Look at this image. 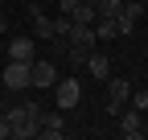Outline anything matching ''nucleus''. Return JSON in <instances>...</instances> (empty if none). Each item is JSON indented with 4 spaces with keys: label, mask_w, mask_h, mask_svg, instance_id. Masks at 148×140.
Instances as JSON below:
<instances>
[{
    "label": "nucleus",
    "mask_w": 148,
    "mask_h": 140,
    "mask_svg": "<svg viewBox=\"0 0 148 140\" xmlns=\"http://www.w3.org/2000/svg\"><path fill=\"white\" fill-rule=\"evenodd\" d=\"M74 4H78V0H58V12H66V16H70V12H74Z\"/></svg>",
    "instance_id": "obj_15"
},
{
    "label": "nucleus",
    "mask_w": 148,
    "mask_h": 140,
    "mask_svg": "<svg viewBox=\"0 0 148 140\" xmlns=\"http://www.w3.org/2000/svg\"><path fill=\"white\" fill-rule=\"evenodd\" d=\"M0 49H4V37H0Z\"/></svg>",
    "instance_id": "obj_17"
},
{
    "label": "nucleus",
    "mask_w": 148,
    "mask_h": 140,
    "mask_svg": "<svg viewBox=\"0 0 148 140\" xmlns=\"http://www.w3.org/2000/svg\"><path fill=\"white\" fill-rule=\"evenodd\" d=\"M41 136H45V140H62V136H66V119H62V107H58V111H49V115L41 111Z\"/></svg>",
    "instance_id": "obj_8"
},
{
    "label": "nucleus",
    "mask_w": 148,
    "mask_h": 140,
    "mask_svg": "<svg viewBox=\"0 0 148 140\" xmlns=\"http://www.w3.org/2000/svg\"><path fill=\"white\" fill-rule=\"evenodd\" d=\"M119 128H123V136H127V140L144 136V111H136V107H123V111H119Z\"/></svg>",
    "instance_id": "obj_6"
},
{
    "label": "nucleus",
    "mask_w": 148,
    "mask_h": 140,
    "mask_svg": "<svg viewBox=\"0 0 148 140\" xmlns=\"http://www.w3.org/2000/svg\"><path fill=\"white\" fill-rule=\"evenodd\" d=\"M95 8H99V16H119L123 0H95Z\"/></svg>",
    "instance_id": "obj_11"
},
{
    "label": "nucleus",
    "mask_w": 148,
    "mask_h": 140,
    "mask_svg": "<svg viewBox=\"0 0 148 140\" xmlns=\"http://www.w3.org/2000/svg\"><path fill=\"white\" fill-rule=\"evenodd\" d=\"M41 4H45V0H41Z\"/></svg>",
    "instance_id": "obj_19"
},
{
    "label": "nucleus",
    "mask_w": 148,
    "mask_h": 140,
    "mask_svg": "<svg viewBox=\"0 0 148 140\" xmlns=\"http://www.w3.org/2000/svg\"><path fill=\"white\" fill-rule=\"evenodd\" d=\"M4 54H8V58H21V62H33V54H37V37H29V33H25V37H12V41L4 45Z\"/></svg>",
    "instance_id": "obj_5"
},
{
    "label": "nucleus",
    "mask_w": 148,
    "mask_h": 140,
    "mask_svg": "<svg viewBox=\"0 0 148 140\" xmlns=\"http://www.w3.org/2000/svg\"><path fill=\"white\" fill-rule=\"evenodd\" d=\"M82 66L90 70V78H99V82H107V78H111V58H107V54H99V49H90Z\"/></svg>",
    "instance_id": "obj_7"
},
{
    "label": "nucleus",
    "mask_w": 148,
    "mask_h": 140,
    "mask_svg": "<svg viewBox=\"0 0 148 140\" xmlns=\"http://www.w3.org/2000/svg\"><path fill=\"white\" fill-rule=\"evenodd\" d=\"M4 29H8V16H4V12H0V37H4Z\"/></svg>",
    "instance_id": "obj_16"
},
{
    "label": "nucleus",
    "mask_w": 148,
    "mask_h": 140,
    "mask_svg": "<svg viewBox=\"0 0 148 140\" xmlns=\"http://www.w3.org/2000/svg\"><path fill=\"white\" fill-rule=\"evenodd\" d=\"M86 54H90L86 45H70V41H66V54H62V58H70L74 66H82V62H86Z\"/></svg>",
    "instance_id": "obj_10"
},
{
    "label": "nucleus",
    "mask_w": 148,
    "mask_h": 140,
    "mask_svg": "<svg viewBox=\"0 0 148 140\" xmlns=\"http://www.w3.org/2000/svg\"><path fill=\"white\" fill-rule=\"evenodd\" d=\"M53 99H58L62 111H74V107H78V99H82V82H78V78H62L58 91H53Z\"/></svg>",
    "instance_id": "obj_3"
},
{
    "label": "nucleus",
    "mask_w": 148,
    "mask_h": 140,
    "mask_svg": "<svg viewBox=\"0 0 148 140\" xmlns=\"http://www.w3.org/2000/svg\"><path fill=\"white\" fill-rule=\"evenodd\" d=\"M0 86H8V91H25V86H29V62L8 58L4 66H0Z\"/></svg>",
    "instance_id": "obj_1"
},
{
    "label": "nucleus",
    "mask_w": 148,
    "mask_h": 140,
    "mask_svg": "<svg viewBox=\"0 0 148 140\" xmlns=\"http://www.w3.org/2000/svg\"><path fill=\"white\" fill-rule=\"evenodd\" d=\"M127 103H132L136 111H148V91H132V99H127Z\"/></svg>",
    "instance_id": "obj_14"
},
{
    "label": "nucleus",
    "mask_w": 148,
    "mask_h": 140,
    "mask_svg": "<svg viewBox=\"0 0 148 140\" xmlns=\"http://www.w3.org/2000/svg\"><path fill=\"white\" fill-rule=\"evenodd\" d=\"M70 25H74L70 16H66V12H58V16H53V37H66V33H70Z\"/></svg>",
    "instance_id": "obj_13"
},
{
    "label": "nucleus",
    "mask_w": 148,
    "mask_h": 140,
    "mask_svg": "<svg viewBox=\"0 0 148 140\" xmlns=\"http://www.w3.org/2000/svg\"><path fill=\"white\" fill-rule=\"evenodd\" d=\"M58 82V70H53V62H29V86H37V91H45V86Z\"/></svg>",
    "instance_id": "obj_4"
},
{
    "label": "nucleus",
    "mask_w": 148,
    "mask_h": 140,
    "mask_svg": "<svg viewBox=\"0 0 148 140\" xmlns=\"http://www.w3.org/2000/svg\"><path fill=\"white\" fill-rule=\"evenodd\" d=\"M127 99H132V82L127 78H107V111L119 115L127 107Z\"/></svg>",
    "instance_id": "obj_2"
},
{
    "label": "nucleus",
    "mask_w": 148,
    "mask_h": 140,
    "mask_svg": "<svg viewBox=\"0 0 148 140\" xmlns=\"http://www.w3.org/2000/svg\"><path fill=\"white\" fill-rule=\"evenodd\" d=\"M4 119H8L12 128H21L25 119H29V115H25V103H21V107H4Z\"/></svg>",
    "instance_id": "obj_12"
},
{
    "label": "nucleus",
    "mask_w": 148,
    "mask_h": 140,
    "mask_svg": "<svg viewBox=\"0 0 148 140\" xmlns=\"http://www.w3.org/2000/svg\"><path fill=\"white\" fill-rule=\"evenodd\" d=\"M0 115H4V107H0Z\"/></svg>",
    "instance_id": "obj_18"
},
{
    "label": "nucleus",
    "mask_w": 148,
    "mask_h": 140,
    "mask_svg": "<svg viewBox=\"0 0 148 140\" xmlns=\"http://www.w3.org/2000/svg\"><path fill=\"white\" fill-rule=\"evenodd\" d=\"M66 41L70 45H86V49H95V25H70V33H66Z\"/></svg>",
    "instance_id": "obj_9"
}]
</instances>
